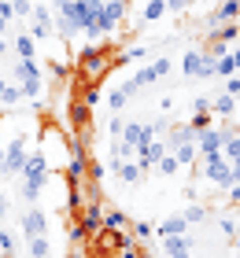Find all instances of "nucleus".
I'll use <instances>...</instances> for the list:
<instances>
[{
  "label": "nucleus",
  "mask_w": 240,
  "mask_h": 258,
  "mask_svg": "<svg viewBox=\"0 0 240 258\" xmlns=\"http://www.w3.org/2000/svg\"><path fill=\"white\" fill-rule=\"evenodd\" d=\"M52 181V166H48V155L44 151H30V159H26V166H22L19 173V199H22V207H37V199L44 192V184Z\"/></svg>",
  "instance_id": "obj_1"
},
{
  "label": "nucleus",
  "mask_w": 240,
  "mask_h": 258,
  "mask_svg": "<svg viewBox=\"0 0 240 258\" xmlns=\"http://www.w3.org/2000/svg\"><path fill=\"white\" fill-rule=\"evenodd\" d=\"M111 63H115V55H111L107 44H85V48L74 55V70L81 74V85H96V81L111 70Z\"/></svg>",
  "instance_id": "obj_2"
},
{
  "label": "nucleus",
  "mask_w": 240,
  "mask_h": 258,
  "mask_svg": "<svg viewBox=\"0 0 240 258\" xmlns=\"http://www.w3.org/2000/svg\"><path fill=\"white\" fill-rule=\"evenodd\" d=\"M170 70H174V59H170V55H159V59H152V63H144L140 70H133L129 78H122L118 85L126 89V96H137L140 89H148V85H155V81H163Z\"/></svg>",
  "instance_id": "obj_3"
},
{
  "label": "nucleus",
  "mask_w": 240,
  "mask_h": 258,
  "mask_svg": "<svg viewBox=\"0 0 240 258\" xmlns=\"http://www.w3.org/2000/svg\"><path fill=\"white\" fill-rule=\"evenodd\" d=\"M8 78L22 89V96H26V100H41V92H44V70H41L37 59H15Z\"/></svg>",
  "instance_id": "obj_4"
},
{
  "label": "nucleus",
  "mask_w": 240,
  "mask_h": 258,
  "mask_svg": "<svg viewBox=\"0 0 240 258\" xmlns=\"http://www.w3.org/2000/svg\"><path fill=\"white\" fill-rule=\"evenodd\" d=\"M126 11H129V4H126V0H104V4H100V11H96L92 41H96V37H111V33H118V26L126 22Z\"/></svg>",
  "instance_id": "obj_5"
},
{
  "label": "nucleus",
  "mask_w": 240,
  "mask_h": 258,
  "mask_svg": "<svg viewBox=\"0 0 240 258\" xmlns=\"http://www.w3.org/2000/svg\"><path fill=\"white\" fill-rule=\"evenodd\" d=\"M30 159V148H26V133H19L11 144L4 148V162H0V177H19L22 166Z\"/></svg>",
  "instance_id": "obj_6"
},
{
  "label": "nucleus",
  "mask_w": 240,
  "mask_h": 258,
  "mask_svg": "<svg viewBox=\"0 0 240 258\" xmlns=\"http://www.w3.org/2000/svg\"><path fill=\"white\" fill-rule=\"evenodd\" d=\"M26 33L33 41H52L56 37V11L44 4H33V15L26 22Z\"/></svg>",
  "instance_id": "obj_7"
},
{
  "label": "nucleus",
  "mask_w": 240,
  "mask_h": 258,
  "mask_svg": "<svg viewBox=\"0 0 240 258\" xmlns=\"http://www.w3.org/2000/svg\"><path fill=\"white\" fill-rule=\"evenodd\" d=\"M181 74L185 78H214V59L203 48H188L185 55H181Z\"/></svg>",
  "instance_id": "obj_8"
},
{
  "label": "nucleus",
  "mask_w": 240,
  "mask_h": 258,
  "mask_svg": "<svg viewBox=\"0 0 240 258\" xmlns=\"http://www.w3.org/2000/svg\"><path fill=\"white\" fill-rule=\"evenodd\" d=\"M19 221V236L22 240H33V236H48V214L37 207H22V214L15 218Z\"/></svg>",
  "instance_id": "obj_9"
},
{
  "label": "nucleus",
  "mask_w": 240,
  "mask_h": 258,
  "mask_svg": "<svg viewBox=\"0 0 240 258\" xmlns=\"http://www.w3.org/2000/svg\"><path fill=\"white\" fill-rule=\"evenodd\" d=\"M200 173L207 181H214L218 188H229V162H225V155L218 151V155H200Z\"/></svg>",
  "instance_id": "obj_10"
},
{
  "label": "nucleus",
  "mask_w": 240,
  "mask_h": 258,
  "mask_svg": "<svg viewBox=\"0 0 240 258\" xmlns=\"http://www.w3.org/2000/svg\"><path fill=\"white\" fill-rule=\"evenodd\" d=\"M166 151H170V148H166V140H163V137H155V140H148L144 148H137V151H133V162H137L144 173H148V170H155V162H159Z\"/></svg>",
  "instance_id": "obj_11"
},
{
  "label": "nucleus",
  "mask_w": 240,
  "mask_h": 258,
  "mask_svg": "<svg viewBox=\"0 0 240 258\" xmlns=\"http://www.w3.org/2000/svg\"><path fill=\"white\" fill-rule=\"evenodd\" d=\"M196 151L200 155H218L222 151V129H214V125L196 129Z\"/></svg>",
  "instance_id": "obj_12"
},
{
  "label": "nucleus",
  "mask_w": 240,
  "mask_h": 258,
  "mask_svg": "<svg viewBox=\"0 0 240 258\" xmlns=\"http://www.w3.org/2000/svg\"><path fill=\"white\" fill-rule=\"evenodd\" d=\"M236 19H240V0H222L207 15V26L214 30V26H225V22H236Z\"/></svg>",
  "instance_id": "obj_13"
},
{
  "label": "nucleus",
  "mask_w": 240,
  "mask_h": 258,
  "mask_svg": "<svg viewBox=\"0 0 240 258\" xmlns=\"http://www.w3.org/2000/svg\"><path fill=\"white\" fill-rule=\"evenodd\" d=\"M11 55H15V59H37V41L26 33V26L11 37Z\"/></svg>",
  "instance_id": "obj_14"
},
{
  "label": "nucleus",
  "mask_w": 240,
  "mask_h": 258,
  "mask_svg": "<svg viewBox=\"0 0 240 258\" xmlns=\"http://www.w3.org/2000/svg\"><path fill=\"white\" fill-rule=\"evenodd\" d=\"M22 100H26V96H22V89L8 74H0V107H19Z\"/></svg>",
  "instance_id": "obj_15"
},
{
  "label": "nucleus",
  "mask_w": 240,
  "mask_h": 258,
  "mask_svg": "<svg viewBox=\"0 0 240 258\" xmlns=\"http://www.w3.org/2000/svg\"><path fill=\"white\" fill-rule=\"evenodd\" d=\"M188 236H159V251L166 254V258H185L188 254Z\"/></svg>",
  "instance_id": "obj_16"
},
{
  "label": "nucleus",
  "mask_w": 240,
  "mask_h": 258,
  "mask_svg": "<svg viewBox=\"0 0 240 258\" xmlns=\"http://www.w3.org/2000/svg\"><path fill=\"white\" fill-rule=\"evenodd\" d=\"M129 229V214L122 207H104V232H122Z\"/></svg>",
  "instance_id": "obj_17"
},
{
  "label": "nucleus",
  "mask_w": 240,
  "mask_h": 258,
  "mask_svg": "<svg viewBox=\"0 0 240 258\" xmlns=\"http://www.w3.org/2000/svg\"><path fill=\"white\" fill-rule=\"evenodd\" d=\"M211 114H218V118H233V114H236V100L229 96V92L211 96Z\"/></svg>",
  "instance_id": "obj_18"
},
{
  "label": "nucleus",
  "mask_w": 240,
  "mask_h": 258,
  "mask_svg": "<svg viewBox=\"0 0 240 258\" xmlns=\"http://www.w3.org/2000/svg\"><path fill=\"white\" fill-rule=\"evenodd\" d=\"M185 232H188V221L181 214H170L159 221V236H185Z\"/></svg>",
  "instance_id": "obj_19"
},
{
  "label": "nucleus",
  "mask_w": 240,
  "mask_h": 258,
  "mask_svg": "<svg viewBox=\"0 0 240 258\" xmlns=\"http://www.w3.org/2000/svg\"><path fill=\"white\" fill-rule=\"evenodd\" d=\"M26 258H56L52 240H48V236H33V240H26Z\"/></svg>",
  "instance_id": "obj_20"
},
{
  "label": "nucleus",
  "mask_w": 240,
  "mask_h": 258,
  "mask_svg": "<svg viewBox=\"0 0 240 258\" xmlns=\"http://www.w3.org/2000/svg\"><path fill=\"white\" fill-rule=\"evenodd\" d=\"M104 103H107V111H111V114H122V107L129 103V96H126V89H122V85H115V89H107Z\"/></svg>",
  "instance_id": "obj_21"
},
{
  "label": "nucleus",
  "mask_w": 240,
  "mask_h": 258,
  "mask_svg": "<svg viewBox=\"0 0 240 258\" xmlns=\"http://www.w3.org/2000/svg\"><path fill=\"white\" fill-rule=\"evenodd\" d=\"M129 232H133V240H137V243H144V247H148V240H152L155 225H152V221H144V218H137V221H129Z\"/></svg>",
  "instance_id": "obj_22"
},
{
  "label": "nucleus",
  "mask_w": 240,
  "mask_h": 258,
  "mask_svg": "<svg viewBox=\"0 0 240 258\" xmlns=\"http://www.w3.org/2000/svg\"><path fill=\"white\" fill-rule=\"evenodd\" d=\"M163 15H166V4H163V0H148V4H144V11H140V22L148 26V22H159Z\"/></svg>",
  "instance_id": "obj_23"
},
{
  "label": "nucleus",
  "mask_w": 240,
  "mask_h": 258,
  "mask_svg": "<svg viewBox=\"0 0 240 258\" xmlns=\"http://www.w3.org/2000/svg\"><path fill=\"white\" fill-rule=\"evenodd\" d=\"M185 221H188V225H203V221H207L211 218V210L207 207H203V203H192L188 210H185V214H181Z\"/></svg>",
  "instance_id": "obj_24"
},
{
  "label": "nucleus",
  "mask_w": 240,
  "mask_h": 258,
  "mask_svg": "<svg viewBox=\"0 0 240 258\" xmlns=\"http://www.w3.org/2000/svg\"><path fill=\"white\" fill-rule=\"evenodd\" d=\"M107 159H89V181L92 184H104V177H107Z\"/></svg>",
  "instance_id": "obj_25"
},
{
  "label": "nucleus",
  "mask_w": 240,
  "mask_h": 258,
  "mask_svg": "<svg viewBox=\"0 0 240 258\" xmlns=\"http://www.w3.org/2000/svg\"><path fill=\"white\" fill-rule=\"evenodd\" d=\"M218 229H222V236L233 243V240H236V232H240V221H236L233 214H222V218H218Z\"/></svg>",
  "instance_id": "obj_26"
},
{
  "label": "nucleus",
  "mask_w": 240,
  "mask_h": 258,
  "mask_svg": "<svg viewBox=\"0 0 240 258\" xmlns=\"http://www.w3.org/2000/svg\"><path fill=\"white\" fill-rule=\"evenodd\" d=\"M155 170H159L163 177H177V173H181V166H177V159L170 155V151H166V155H163L159 162H155Z\"/></svg>",
  "instance_id": "obj_27"
},
{
  "label": "nucleus",
  "mask_w": 240,
  "mask_h": 258,
  "mask_svg": "<svg viewBox=\"0 0 240 258\" xmlns=\"http://www.w3.org/2000/svg\"><path fill=\"white\" fill-rule=\"evenodd\" d=\"M0 254H19V236L11 229H0Z\"/></svg>",
  "instance_id": "obj_28"
},
{
  "label": "nucleus",
  "mask_w": 240,
  "mask_h": 258,
  "mask_svg": "<svg viewBox=\"0 0 240 258\" xmlns=\"http://www.w3.org/2000/svg\"><path fill=\"white\" fill-rule=\"evenodd\" d=\"M11 15H15V19H22V22H30V15H33V4H30V0H11Z\"/></svg>",
  "instance_id": "obj_29"
},
{
  "label": "nucleus",
  "mask_w": 240,
  "mask_h": 258,
  "mask_svg": "<svg viewBox=\"0 0 240 258\" xmlns=\"http://www.w3.org/2000/svg\"><path fill=\"white\" fill-rule=\"evenodd\" d=\"M122 129H126L122 114H111V118H107V140H118V137H122Z\"/></svg>",
  "instance_id": "obj_30"
},
{
  "label": "nucleus",
  "mask_w": 240,
  "mask_h": 258,
  "mask_svg": "<svg viewBox=\"0 0 240 258\" xmlns=\"http://www.w3.org/2000/svg\"><path fill=\"white\" fill-rule=\"evenodd\" d=\"M81 103L92 111L96 103H100V89H96V85H81Z\"/></svg>",
  "instance_id": "obj_31"
},
{
  "label": "nucleus",
  "mask_w": 240,
  "mask_h": 258,
  "mask_svg": "<svg viewBox=\"0 0 240 258\" xmlns=\"http://www.w3.org/2000/svg\"><path fill=\"white\" fill-rule=\"evenodd\" d=\"M192 114H211V96H203V92H200V96L192 100Z\"/></svg>",
  "instance_id": "obj_32"
},
{
  "label": "nucleus",
  "mask_w": 240,
  "mask_h": 258,
  "mask_svg": "<svg viewBox=\"0 0 240 258\" xmlns=\"http://www.w3.org/2000/svg\"><path fill=\"white\" fill-rule=\"evenodd\" d=\"M225 92H229L233 100H240V74H233V78H225Z\"/></svg>",
  "instance_id": "obj_33"
},
{
  "label": "nucleus",
  "mask_w": 240,
  "mask_h": 258,
  "mask_svg": "<svg viewBox=\"0 0 240 258\" xmlns=\"http://www.w3.org/2000/svg\"><path fill=\"white\" fill-rule=\"evenodd\" d=\"M196 0H166V11H188Z\"/></svg>",
  "instance_id": "obj_34"
},
{
  "label": "nucleus",
  "mask_w": 240,
  "mask_h": 258,
  "mask_svg": "<svg viewBox=\"0 0 240 258\" xmlns=\"http://www.w3.org/2000/svg\"><path fill=\"white\" fill-rule=\"evenodd\" d=\"M0 19H4V22H15V15H11V0H0Z\"/></svg>",
  "instance_id": "obj_35"
},
{
  "label": "nucleus",
  "mask_w": 240,
  "mask_h": 258,
  "mask_svg": "<svg viewBox=\"0 0 240 258\" xmlns=\"http://www.w3.org/2000/svg\"><path fill=\"white\" fill-rule=\"evenodd\" d=\"M0 218H11V199L0 196Z\"/></svg>",
  "instance_id": "obj_36"
},
{
  "label": "nucleus",
  "mask_w": 240,
  "mask_h": 258,
  "mask_svg": "<svg viewBox=\"0 0 240 258\" xmlns=\"http://www.w3.org/2000/svg\"><path fill=\"white\" fill-rule=\"evenodd\" d=\"M225 192H229V203L240 207V184H233V188H225Z\"/></svg>",
  "instance_id": "obj_37"
},
{
  "label": "nucleus",
  "mask_w": 240,
  "mask_h": 258,
  "mask_svg": "<svg viewBox=\"0 0 240 258\" xmlns=\"http://www.w3.org/2000/svg\"><path fill=\"white\" fill-rule=\"evenodd\" d=\"M229 59H233V67H236V74H240V44H236V48H229Z\"/></svg>",
  "instance_id": "obj_38"
},
{
  "label": "nucleus",
  "mask_w": 240,
  "mask_h": 258,
  "mask_svg": "<svg viewBox=\"0 0 240 258\" xmlns=\"http://www.w3.org/2000/svg\"><path fill=\"white\" fill-rule=\"evenodd\" d=\"M4 55H11V41H8V37H0V59H4Z\"/></svg>",
  "instance_id": "obj_39"
},
{
  "label": "nucleus",
  "mask_w": 240,
  "mask_h": 258,
  "mask_svg": "<svg viewBox=\"0 0 240 258\" xmlns=\"http://www.w3.org/2000/svg\"><path fill=\"white\" fill-rule=\"evenodd\" d=\"M8 30H11V22H4V19H0V37H8Z\"/></svg>",
  "instance_id": "obj_40"
},
{
  "label": "nucleus",
  "mask_w": 240,
  "mask_h": 258,
  "mask_svg": "<svg viewBox=\"0 0 240 258\" xmlns=\"http://www.w3.org/2000/svg\"><path fill=\"white\" fill-rule=\"evenodd\" d=\"M67 4H74V0H52V8L59 11V8H67Z\"/></svg>",
  "instance_id": "obj_41"
},
{
  "label": "nucleus",
  "mask_w": 240,
  "mask_h": 258,
  "mask_svg": "<svg viewBox=\"0 0 240 258\" xmlns=\"http://www.w3.org/2000/svg\"><path fill=\"white\" fill-rule=\"evenodd\" d=\"M233 247H236V258H240V232H236V240H233Z\"/></svg>",
  "instance_id": "obj_42"
},
{
  "label": "nucleus",
  "mask_w": 240,
  "mask_h": 258,
  "mask_svg": "<svg viewBox=\"0 0 240 258\" xmlns=\"http://www.w3.org/2000/svg\"><path fill=\"white\" fill-rule=\"evenodd\" d=\"M0 258H19V254H0Z\"/></svg>",
  "instance_id": "obj_43"
},
{
  "label": "nucleus",
  "mask_w": 240,
  "mask_h": 258,
  "mask_svg": "<svg viewBox=\"0 0 240 258\" xmlns=\"http://www.w3.org/2000/svg\"><path fill=\"white\" fill-rule=\"evenodd\" d=\"M0 74H4V67H0Z\"/></svg>",
  "instance_id": "obj_44"
},
{
  "label": "nucleus",
  "mask_w": 240,
  "mask_h": 258,
  "mask_svg": "<svg viewBox=\"0 0 240 258\" xmlns=\"http://www.w3.org/2000/svg\"><path fill=\"white\" fill-rule=\"evenodd\" d=\"M92 4H100V0H92Z\"/></svg>",
  "instance_id": "obj_45"
},
{
  "label": "nucleus",
  "mask_w": 240,
  "mask_h": 258,
  "mask_svg": "<svg viewBox=\"0 0 240 258\" xmlns=\"http://www.w3.org/2000/svg\"><path fill=\"white\" fill-rule=\"evenodd\" d=\"M185 258H192V254H185Z\"/></svg>",
  "instance_id": "obj_46"
},
{
  "label": "nucleus",
  "mask_w": 240,
  "mask_h": 258,
  "mask_svg": "<svg viewBox=\"0 0 240 258\" xmlns=\"http://www.w3.org/2000/svg\"><path fill=\"white\" fill-rule=\"evenodd\" d=\"M163 4H166V0H163Z\"/></svg>",
  "instance_id": "obj_47"
},
{
  "label": "nucleus",
  "mask_w": 240,
  "mask_h": 258,
  "mask_svg": "<svg viewBox=\"0 0 240 258\" xmlns=\"http://www.w3.org/2000/svg\"><path fill=\"white\" fill-rule=\"evenodd\" d=\"M126 4H129V0H126Z\"/></svg>",
  "instance_id": "obj_48"
}]
</instances>
